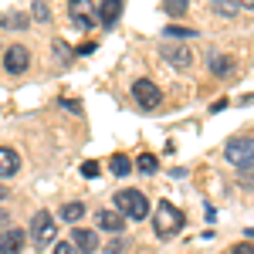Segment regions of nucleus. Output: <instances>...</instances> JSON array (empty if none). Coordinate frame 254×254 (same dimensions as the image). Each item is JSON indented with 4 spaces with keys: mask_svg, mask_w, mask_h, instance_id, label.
<instances>
[{
    "mask_svg": "<svg viewBox=\"0 0 254 254\" xmlns=\"http://www.w3.org/2000/svg\"><path fill=\"white\" fill-rule=\"evenodd\" d=\"M183 224H187L183 210H180V207H173L170 200H159V207H156V234L166 241V237L180 234V227H183Z\"/></svg>",
    "mask_w": 254,
    "mask_h": 254,
    "instance_id": "1",
    "label": "nucleus"
},
{
    "mask_svg": "<svg viewBox=\"0 0 254 254\" xmlns=\"http://www.w3.org/2000/svg\"><path fill=\"white\" fill-rule=\"evenodd\" d=\"M116 210L129 220H142L149 214V200L139 193V190H119L116 193Z\"/></svg>",
    "mask_w": 254,
    "mask_h": 254,
    "instance_id": "2",
    "label": "nucleus"
},
{
    "mask_svg": "<svg viewBox=\"0 0 254 254\" xmlns=\"http://www.w3.org/2000/svg\"><path fill=\"white\" fill-rule=\"evenodd\" d=\"M224 156L227 163H234L237 170H251L254 166V139L251 136H237L224 146Z\"/></svg>",
    "mask_w": 254,
    "mask_h": 254,
    "instance_id": "3",
    "label": "nucleus"
},
{
    "mask_svg": "<svg viewBox=\"0 0 254 254\" xmlns=\"http://www.w3.org/2000/svg\"><path fill=\"white\" fill-rule=\"evenodd\" d=\"M132 98H136L139 109H146V112H153V109L163 105V92L156 88V81H149V78H139L132 85Z\"/></svg>",
    "mask_w": 254,
    "mask_h": 254,
    "instance_id": "4",
    "label": "nucleus"
},
{
    "mask_svg": "<svg viewBox=\"0 0 254 254\" xmlns=\"http://www.w3.org/2000/svg\"><path fill=\"white\" fill-rule=\"evenodd\" d=\"M58 234V227H55V214H48V210H38V214L31 217V237H34V244H51Z\"/></svg>",
    "mask_w": 254,
    "mask_h": 254,
    "instance_id": "5",
    "label": "nucleus"
},
{
    "mask_svg": "<svg viewBox=\"0 0 254 254\" xmlns=\"http://www.w3.org/2000/svg\"><path fill=\"white\" fill-rule=\"evenodd\" d=\"M27 64H31V51H27L24 44H10V48L3 51V71H7V75H24Z\"/></svg>",
    "mask_w": 254,
    "mask_h": 254,
    "instance_id": "6",
    "label": "nucleus"
},
{
    "mask_svg": "<svg viewBox=\"0 0 254 254\" xmlns=\"http://www.w3.org/2000/svg\"><path fill=\"white\" fill-rule=\"evenodd\" d=\"M68 10H71V20L78 24L81 31H88V27H95V14H92V3L88 0H68Z\"/></svg>",
    "mask_w": 254,
    "mask_h": 254,
    "instance_id": "7",
    "label": "nucleus"
},
{
    "mask_svg": "<svg viewBox=\"0 0 254 254\" xmlns=\"http://www.w3.org/2000/svg\"><path fill=\"white\" fill-rule=\"evenodd\" d=\"M24 241H27V234L20 227H7L0 234V254H20L24 251Z\"/></svg>",
    "mask_w": 254,
    "mask_h": 254,
    "instance_id": "8",
    "label": "nucleus"
},
{
    "mask_svg": "<svg viewBox=\"0 0 254 254\" xmlns=\"http://www.w3.org/2000/svg\"><path fill=\"white\" fill-rule=\"evenodd\" d=\"M163 58L170 61L173 68H190L193 64V55H190V48H180V44H163Z\"/></svg>",
    "mask_w": 254,
    "mask_h": 254,
    "instance_id": "9",
    "label": "nucleus"
},
{
    "mask_svg": "<svg viewBox=\"0 0 254 254\" xmlns=\"http://www.w3.org/2000/svg\"><path fill=\"white\" fill-rule=\"evenodd\" d=\"M17 170H20V156L10 149V146H0V180L14 176Z\"/></svg>",
    "mask_w": 254,
    "mask_h": 254,
    "instance_id": "10",
    "label": "nucleus"
},
{
    "mask_svg": "<svg viewBox=\"0 0 254 254\" xmlns=\"http://www.w3.org/2000/svg\"><path fill=\"white\" fill-rule=\"evenodd\" d=\"M98 227L109 231V234H119L126 227V217L119 214V210H98Z\"/></svg>",
    "mask_w": 254,
    "mask_h": 254,
    "instance_id": "11",
    "label": "nucleus"
},
{
    "mask_svg": "<svg viewBox=\"0 0 254 254\" xmlns=\"http://www.w3.org/2000/svg\"><path fill=\"white\" fill-rule=\"evenodd\" d=\"M71 244H75L78 251L92 254V251L98 248V237H95V231H88V227H75V237H71Z\"/></svg>",
    "mask_w": 254,
    "mask_h": 254,
    "instance_id": "12",
    "label": "nucleus"
},
{
    "mask_svg": "<svg viewBox=\"0 0 254 254\" xmlns=\"http://www.w3.org/2000/svg\"><path fill=\"white\" fill-rule=\"evenodd\" d=\"M119 17H122V0H102V7H98V20H102L105 27H112Z\"/></svg>",
    "mask_w": 254,
    "mask_h": 254,
    "instance_id": "13",
    "label": "nucleus"
},
{
    "mask_svg": "<svg viewBox=\"0 0 254 254\" xmlns=\"http://www.w3.org/2000/svg\"><path fill=\"white\" fill-rule=\"evenodd\" d=\"M58 217L68 220V224H78L81 217H85V203H81V200H71V203H64V207L58 210Z\"/></svg>",
    "mask_w": 254,
    "mask_h": 254,
    "instance_id": "14",
    "label": "nucleus"
},
{
    "mask_svg": "<svg viewBox=\"0 0 254 254\" xmlns=\"http://www.w3.org/2000/svg\"><path fill=\"white\" fill-rule=\"evenodd\" d=\"M109 170H112V176H129L132 173V159L126 156V153H116V156L109 159Z\"/></svg>",
    "mask_w": 254,
    "mask_h": 254,
    "instance_id": "15",
    "label": "nucleus"
},
{
    "mask_svg": "<svg viewBox=\"0 0 254 254\" xmlns=\"http://www.w3.org/2000/svg\"><path fill=\"white\" fill-rule=\"evenodd\" d=\"M231 64H234V58H227V55H210V71L214 75H231Z\"/></svg>",
    "mask_w": 254,
    "mask_h": 254,
    "instance_id": "16",
    "label": "nucleus"
},
{
    "mask_svg": "<svg viewBox=\"0 0 254 254\" xmlns=\"http://www.w3.org/2000/svg\"><path fill=\"white\" fill-rule=\"evenodd\" d=\"M0 27L20 31V27H27V14H3V17H0Z\"/></svg>",
    "mask_w": 254,
    "mask_h": 254,
    "instance_id": "17",
    "label": "nucleus"
},
{
    "mask_svg": "<svg viewBox=\"0 0 254 254\" xmlns=\"http://www.w3.org/2000/svg\"><path fill=\"white\" fill-rule=\"evenodd\" d=\"M210 3L217 7V14H220V17H237V10H241V3H237V0H210Z\"/></svg>",
    "mask_w": 254,
    "mask_h": 254,
    "instance_id": "18",
    "label": "nucleus"
},
{
    "mask_svg": "<svg viewBox=\"0 0 254 254\" xmlns=\"http://www.w3.org/2000/svg\"><path fill=\"white\" fill-rule=\"evenodd\" d=\"M136 170H139V173H156V170H159V159L153 156V153H142V156L136 159Z\"/></svg>",
    "mask_w": 254,
    "mask_h": 254,
    "instance_id": "19",
    "label": "nucleus"
},
{
    "mask_svg": "<svg viewBox=\"0 0 254 254\" xmlns=\"http://www.w3.org/2000/svg\"><path fill=\"white\" fill-rule=\"evenodd\" d=\"M187 7H190V0H163V10H166V14H173V17L187 14Z\"/></svg>",
    "mask_w": 254,
    "mask_h": 254,
    "instance_id": "20",
    "label": "nucleus"
},
{
    "mask_svg": "<svg viewBox=\"0 0 254 254\" xmlns=\"http://www.w3.org/2000/svg\"><path fill=\"white\" fill-rule=\"evenodd\" d=\"M166 38H196V31L193 27H176V24H170L166 31H163Z\"/></svg>",
    "mask_w": 254,
    "mask_h": 254,
    "instance_id": "21",
    "label": "nucleus"
},
{
    "mask_svg": "<svg viewBox=\"0 0 254 254\" xmlns=\"http://www.w3.org/2000/svg\"><path fill=\"white\" fill-rule=\"evenodd\" d=\"M31 17H34V20H41V24H44V20L51 17V10H48V3H44V0H34V7H31Z\"/></svg>",
    "mask_w": 254,
    "mask_h": 254,
    "instance_id": "22",
    "label": "nucleus"
},
{
    "mask_svg": "<svg viewBox=\"0 0 254 254\" xmlns=\"http://www.w3.org/2000/svg\"><path fill=\"white\" fill-rule=\"evenodd\" d=\"M81 176H85V180H95V176H98V163H95V159L81 163Z\"/></svg>",
    "mask_w": 254,
    "mask_h": 254,
    "instance_id": "23",
    "label": "nucleus"
},
{
    "mask_svg": "<svg viewBox=\"0 0 254 254\" xmlns=\"http://www.w3.org/2000/svg\"><path fill=\"white\" fill-rule=\"evenodd\" d=\"M55 254H78V248H75V244H64V241H61V244H55Z\"/></svg>",
    "mask_w": 254,
    "mask_h": 254,
    "instance_id": "24",
    "label": "nucleus"
},
{
    "mask_svg": "<svg viewBox=\"0 0 254 254\" xmlns=\"http://www.w3.org/2000/svg\"><path fill=\"white\" fill-rule=\"evenodd\" d=\"M231 254H254L251 244H237V248H231Z\"/></svg>",
    "mask_w": 254,
    "mask_h": 254,
    "instance_id": "25",
    "label": "nucleus"
},
{
    "mask_svg": "<svg viewBox=\"0 0 254 254\" xmlns=\"http://www.w3.org/2000/svg\"><path fill=\"white\" fill-rule=\"evenodd\" d=\"M241 7H248V10H254V0H237Z\"/></svg>",
    "mask_w": 254,
    "mask_h": 254,
    "instance_id": "26",
    "label": "nucleus"
},
{
    "mask_svg": "<svg viewBox=\"0 0 254 254\" xmlns=\"http://www.w3.org/2000/svg\"><path fill=\"white\" fill-rule=\"evenodd\" d=\"M244 234H248V237H254V227H244Z\"/></svg>",
    "mask_w": 254,
    "mask_h": 254,
    "instance_id": "27",
    "label": "nucleus"
},
{
    "mask_svg": "<svg viewBox=\"0 0 254 254\" xmlns=\"http://www.w3.org/2000/svg\"><path fill=\"white\" fill-rule=\"evenodd\" d=\"M3 196H7V190H3V187H0V200H3Z\"/></svg>",
    "mask_w": 254,
    "mask_h": 254,
    "instance_id": "28",
    "label": "nucleus"
}]
</instances>
